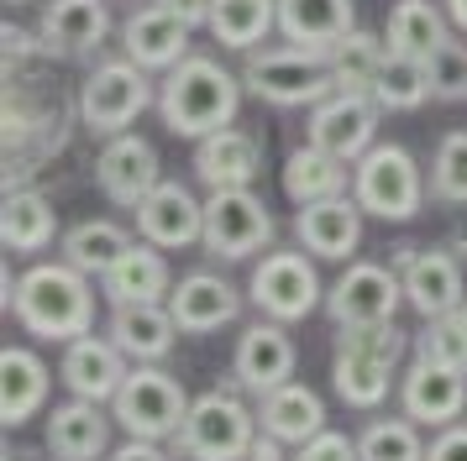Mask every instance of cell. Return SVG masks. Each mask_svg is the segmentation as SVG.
Listing matches in <instances>:
<instances>
[{
  "label": "cell",
  "instance_id": "obj_30",
  "mask_svg": "<svg viewBox=\"0 0 467 461\" xmlns=\"http://www.w3.org/2000/svg\"><path fill=\"white\" fill-rule=\"evenodd\" d=\"M352 189V163L326 152V147L305 142L284 158V194L295 205H316V200H331V194H347Z\"/></svg>",
  "mask_w": 467,
  "mask_h": 461
},
{
  "label": "cell",
  "instance_id": "obj_48",
  "mask_svg": "<svg viewBox=\"0 0 467 461\" xmlns=\"http://www.w3.org/2000/svg\"><path fill=\"white\" fill-rule=\"evenodd\" d=\"M11 5H26V0H11Z\"/></svg>",
  "mask_w": 467,
  "mask_h": 461
},
{
  "label": "cell",
  "instance_id": "obj_10",
  "mask_svg": "<svg viewBox=\"0 0 467 461\" xmlns=\"http://www.w3.org/2000/svg\"><path fill=\"white\" fill-rule=\"evenodd\" d=\"M404 299V272L389 262H347L337 283L326 289V304L320 310L331 314V325L347 331V325H389L394 314H400Z\"/></svg>",
  "mask_w": 467,
  "mask_h": 461
},
{
  "label": "cell",
  "instance_id": "obj_25",
  "mask_svg": "<svg viewBox=\"0 0 467 461\" xmlns=\"http://www.w3.org/2000/svg\"><path fill=\"white\" fill-rule=\"evenodd\" d=\"M100 293L110 304H152V299H169L173 293V272L163 247L152 241H131L100 278Z\"/></svg>",
  "mask_w": 467,
  "mask_h": 461
},
{
  "label": "cell",
  "instance_id": "obj_4",
  "mask_svg": "<svg viewBox=\"0 0 467 461\" xmlns=\"http://www.w3.org/2000/svg\"><path fill=\"white\" fill-rule=\"evenodd\" d=\"M242 383H226V388H211L190 404V415L179 425V435L169 440L179 461H247L257 440V409L242 404Z\"/></svg>",
  "mask_w": 467,
  "mask_h": 461
},
{
  "label": "cell",
  "instance_id": "obj_6",
  "mask_svg": "<svg viewBox=\"0 0 467 461\" xmlns=\"http://www.w3.org/2000/svg\"><path fill=\"white\" fill-rule=\"evenodd\" d=\"M148 105H158L152 74L142 63H131L127 53L95 63L79 79V89H74V116H79V126L89 137H121V131H131V121Z\"/></svg>",
  "mask_w": 467,
  "mask_h": 461
},
{
  "label": "cell",
  "instance_id": "obj_18",
  "mask_svg": "<svg viewBox=\"0 0 467 461\" xmlns=\"http://www.w3.org/2000/svg\"><path fill=\"white\" fill-rule=\"evenodd\" d=\"M190 32H194L190 21H179L169 5L148 0L121 21V53L131 63H142L148 74H169L173 63L190 58Z\"/></svg>",
  "mask_w": 467,
  "mask_h": 461
},
{
  "label": "cell",
  "instance_id": "obj_2",
  "mask_svg": "<svg viewBox=\"0 0 467 461\" xmlns=\"http://www.w3.org/2000/svg\"><path fill=\"white\" fill-rule=\"evenodd\" d=\"M242 74L221 68V58H205V53H190L184 63H173L163 84H158V116L173 137H211L221 126L236 121L242 110Z\"/></svg>",
  "mask_w": 467,
  "mask_h": 461
},
{
  "label": "cell",
  "instance_id": "obj_1",
  "mask_svg": "<svg viewBox=\"0 0 467 461\" xmlns=\"http://www.w3.org/2000/svg\"><path fill=\"white\" fill-rule=\"evenodd\" d=\"M16 325L37 341H74V335L95 331V283L85 268H74L68 257L58 262H37L16 278L11 304Z\"/></svg>",
  "mask_w": 467,
  "mask_h": 461
},
{
  "label": "cell",
  "instance_id": "obj_37",
  "mask_svg": "<svg viewBox=\"0 0 467 461\" xmlns=\"http://www.w3.org/2000/svg\"><path fill=\"white\" fill-rule=\"evenodd\" d=\"M383 110H415V105L431 100V79H425V58H410V53H394L389 47V58H383L379 79L368 89Z\"/></svg>",
  "mask_w": 467,
  "mask_h": 461
},
{
  "label": "cell",
  "instance_id": "obj_33",
  "mask_svg": "<svg viewBox=\"0 0 467 461\" xmlns=\"http://www.w3.org/2000/svg\"><path fill=\"white\" fill-rule=\"evenodd\" d=\"M451 16H441L431 0H400L394 11H389V47L394 53H410V58H431L446 37H451Z\"/></svg>",
  "mask_w": 467,
  "mask_h": 461
},
{
  "label": "cell",
  "instance_id": "obj_23",
  "mask_svg": "<svg viewBox=\"0 0 467 461\" xmlns=\"http://www.w3.org/2000/svg\"><path fill=\"white\" fill-rule=\"evenodd\" d=\"M263 173V142L242 126H221L194 142V179L205 189H253Z\"/></svg>",
  "mask_w": 467,
  "mask_h": 461
},
{
  "label": "cell",
  "instance_id": "obj_27",
  "mask_svg": "<svg viewBox=\"0 0 467 461\" xmlns=\"http://www.w3.org/2000/svg\"><path fill=\"white\" fill-rule=\"evenodd\" d=\"M257 425L278 435L284 446H305V440H316L326 430V404H320L316 388H305V383H278L268 394H257Z\"/></svg>",
  "mask_w": 467,
  "mask_h": 461
},
{
  "label": "cell",
  "instance_id": "obj_32",
  "mask_svg": "<svg viewBox=\"0 0 467 461\" xmlns=\"http://www.w3.org/2000/svg\"><path fill=\"white\" fill-rule=\"evenodd\" d=\"M278 32V0H215L211 11V37L232 53H253L257 42Z\"/></svg>",
  "mask_w": 467,
  "mask_h": 461
},
{
  "label": "cell",
  "instance_id": "obj_7",
  "mask_svg": "<svg viewBox=\"0 0 467 461\" xmlns=\"http://www.w3.org/2000/svg\"><path fill=\"white\" fill-rule=\"evenodd\" d=\"M352 194H358V205L368 215H379V220H415L425 205V173L415 163V152L400 142H373L362 152L358 163H352Z\"/></svg>",
  "mask_w": 467,
  "mask_h": 461
},
{
  "label": "cell",
  "instance_id": "obj_40",
  "mask_svg": "<svg viewBox=\"0 0 467 461\" xmlns=\"http://www.w3.org/2000/svg\"><path fill=\"white\" fill-rule=\"evenodd\" d=\"M425 79H431V100H467V42L446 37L425 58Z\"/></svg>",
  "mask_w": 467,
  "mask_h": 461
},
{
  "label": "cell",
  "instance_id": "obj_3",
  "mask_svg": "<svg viewBox=\"0 0 467 461\" xmlns=\"http://www.w3.org/2000/svg\"><path fill=\"white\" fill-rule=\"evenodd\" d=\"M415 352V335L389 325H347L337 331L331 346V388L347 409H379L394 377H400V356Z\"/></svg>",
  "mask_w": 467,
  "mask_h": 461
},
{
  "label": "cell",
  "instance_id": "obj_29",
  "mask_svg": "<svg viewBox=\"0 0 467 461\" xmlns=\"http://www.w3.org/2000/svg\"><path fill=\"white\" fill-rule=\"evenodd\" d=\"M53 236H58V210L47 194H37L32 184L22 189H5V210H0V241L5 251H47L53 247Z\"/></svg>",
  "mask_w": 467,
  "mask_h": 461
},
{
  "label": "cell",
  "instance_id": "obj_38",
  "mask_svg": "<svg viewBox=\"0 0 467 461\" xmlns=\"http://www.w3.org/2000/svg\"><path fill=\"white\" fill-rule=\"evenodd\" d=\"M431 194L441 205H467V131H446L431 158Z\"/></svg>",
  "mask_w": 467,
  "mask_h": 461
},
{
  "label": "cell",
  "instance_id": "obj_21",
  "mask_svg": "<svg viewBox=\"0 0 467 461\" xmlns=\"http://www.w3.org/2000/svg\"><path fill=\"white\" fill-rule=\"evenodd\" d=\"M37 32L53 58H95L110 37V5L106 0H47Z\"/></svg>",
  "mask_w": 467,
  "mask_h": 461
},
{
  "label": "cell",
  "instance_id": "obj_31",
  "mask_svg": "<svg viewBox=\"0 0 467 461\" xmlns=\"http://www.w3.org/2000/svg\"><path fill=\"white\" fill-rule=\"evenodd\" d=\"M358 26L352 0H278V32L299 47H331Z\"/></svg>",
  "mask_w": 467,
  "mask_h": 461
},
{
  "label": "cell",
  "instance_id": "obj_36",
  "mask_svg": "<svg viewBox=\"0 0 467 461\" xmlns=\"http://www.w3.org/2000/svg\"><path fill=\"white\" fill-rule=\"evenodd\" d=\"M425 425L420 419H368L358 430V451L362 461H425Z\"/></svg>",
  "mask_w": 467,
  "mask_h": 461
},
{
  "label": "cell",
  "instance_id": "obj_41",
  "mask_svg": "<svg viewBox=\"0 0 467 461\" xmlns=\"http://www.w3.org/2000/svg\"><path fill=\"white\" fill-rule=\"evenodd\" d=\"M289 461H362V451H358V440L337 435V430H320L316 440L295 446V456Z\"/></svg>",
  "mask_w": 467,
  "mask_h": 461
},
{
  "label": "cell",
  "instance_id": "obj_35",
  "mask_svg": "<svg viewBox=\"0 0 467 461\" xmlns=\"http://www.w3.org/2000/svg\"><path fill=\"white\" fill-rule=\"evenodd\" d=\"M131 247V236L116 220H79V226L64 230V257L74 262V268H85L89 278H106V268L121 257V251Z\"/></svg>",
  "mask_w": 467,
  "mask_h": 461
},
{
  "label": "cell",
  "instance_id": "obj_8",
  "mask_svg": "<svg viewBox=\"0 0 467 461\" xmlns=\"http://www.w3.org/2000/svg\"><path fill=\"white\" fill-rule=\"evenodd\" d=\"M194 398L184 394V383L173 373H163L158 362H131L127 383L116 388L110 398V415L127 435H142V440H173L179 425L190 415Z\"/></svg>",
  "mask_w": 467,
  "mask_h": 461
},
{
  "label": "cell",
  "instance_id": "obj_20",
  "mask_svg": "<svg viewBox=\"0 0 467 461\" xmlns=\"http://www.w3.org/2000/svg\"><path fill=\"white\" fill-rule=\"evenodd\" d=\"M295 362H299V352H295V341H289V331L263 314V320H253L247 331L236 335L232 377L247 394H268V388L295 377Z\"/></svg>",
  "mask_w": 467,
  "mask_h": 461
},
{
  "label": "cell",
  "instance_id": "obj_12",
  "mask_svg": "<svg viewBox=\"0 0 467 461\" xmlns=\"http://www.w3.org/2000/svg\"><path fill=\"white\" fill-rule=\"evenodd\" d=\"M394 268L404 272V299L420 320L436 314H457L467 304V283H462V262L451 247H400Z\"/></svg>",
  "mask_w": 467,
  "mask_h": 461
},
{
  "label": "cell",
  "instance_id": "obj_46",
  "mask_svg": "<svg viewBox=\"0 0 467 461\" xmlns=\"http://www.w3.org/2000/svg\"><path fill=\"white\" fill-rule=\"evenodd\" d=\"M446 16H451L457 32H467V0H446Z\"/></svg>",
  "mask_w": 467,
  "mask_h": 461
},
{
  "label": "cell",
  "instance_id": "obj_17",
  "mask_svg": "<svg viewBox=\"0 0 467 461\" xmlns=\"http://www.w3.org/2000/svg\"><path fill=\"white\" fill-rule=\"evenodd\" d=\"M131 356L110 341V335H74L64 341V356H58V377L74 398H95V404H110L116 388L127 383Z\"/></svg>",
  "mask_w": 467,
  "mask_h": 461
},
{
  "label": "cell",
  "instance_id": "obj_47",
  "mask_svg": "<svg viewBox=\"0 0 467 461\" xmlns=\"http://www.w3.org/2000/svg\"><path fill=\"white\" fill-rule=\"evenodd\" d=\"M462 325H467V304H462Z\"/></svg>",
  "mask_w": 467,
  "mask_h": 461
},
{
  "label": "cell",
  "instance_id": "obj_34",
  "mask_svg": "<svg viewBox=\"0 0 467 461\" xmlns=\"http://www.w3.org/2000/svg\"><path fill=\"white\" fill-rule=\"evenodd\" d=\"M331 53V74H337V89H373V79H379L383 58H389V37H379V32H368V26H352L341 42H331L326 47Z\"/></svg>",
  "mask_w": 467,
  "mask_h": 461
},
{
  "label": "cell",
  "instance_id": "obj_11",
  "mask_svg": "<svg viewBox=\"0 0 467 461\" xmlns=\"http://www.w3.org/2000/svg\"><path fill=\"white\" fill-rule=\"evenodd\" d=\"M274 210L253 189H211L205 200V251L221 262H242L274 247Z\"/></svg>",
  "mask_w": 467,
  "mask_h": 461
},
{
  "label": "cell",
  "instance_id": "obj_39",
  "mask_svg": "<svg viewBox=\"0 0 467 461\" xmlns=\"http://www.w3.org/2000/svg\"><path fill=\"white\" fill-rule=\"evenodd\" d=\"M415 356L441 362V367H462V373H467V325H462V310L425 320L420 331H415Z\"/></svg>",
  "mask_w": 467,
  "mask_h": 461
},
{
  "label": "cell",
  "instance_id": "obj_43",
  "mask_svg": "<svg viewBox=\"0 0 467 461\" xmlns=\"http://www.w3.org/2000/svg\"><path fill=\"white\" fill-rule=\"evenodd\" d=\"M106 461H179L173 456V446H163V440H142V435H131L127 446H116Z\"/></svg>",
  "mask_w": 467,
  "mask_h": 461
},
{
  "label": "cell",
  "instance_id": "obj_42",
  "mask_svg": "<svg viewBox=\"0 0 467 461\" xmlns=\"http://www.w3.org/2000/svg\"><path fill=\"white\" fill-rule=\"evenodd\" d=\"M425 461H467V419H457V425L436 430V435H431V446H425Z\"/></svg>",
  "mask_w": 467,
  "mask_h": 461
},
{
  "label": "cell",
  "instance_id": "obj_16",
  "mask_svg": "<svg viewBox=\"0 0 467 461\" xmlns=\"http://www.w3.org/2000/svg\"><path fill=\"white\" fill-rule=\"evenodd\" d=\"M137 236L163 251L205 247V200H194L179 179H163L148 200L137 205Z\"/></svg>",
  "mask_w": 467,
  "mask_h": 461
},
{
  "label": "cell",
  "instance_id": "obj_24",
  "mask_svg": "<svg viewBox=\"0 0 467 461\" xmlns=\"http://www.w3.org/2000/svg\"><path fill=\"white\" fill-rule=\"evenodd\" d=\"M169 310L184 335H211L242 314V293L221 272H184L169 293Z\"/></svg>",
  "mask_w": 467,
  "mask_h": 461
},
{
  "label": "cell",
  "instance_id": "obj_26",
  "mask_svg": "<svg viewBox=\"0 0 467 461\" xmlns=\"http://www.w3.org/2000/svg\"><path fill=\"white\" fill-rule=\"evenodd\" d=\"M106 335L131 356V362H163V356L173 352L179 320H173L169 299H152V304H110Z\"/></svg>",
  "mask_w": 467,
  "mask_h": 461
},
{
  "label": "cell",
  "instance_id": "obj_15",
  "mask_svg": "<svg viewBox=\"0 0 467 461\" xmlns=\"http://www.w3.org/2000/svg\"><path fill=\"white\" fill-rule=\"evenodd\" d=\"M400 409L410 419H420L425 430H446L467 415V373L462 367H441L415 356L400 373Z\"/></svg>",
  "mask_w": 467,
  "mask_h": 461
},
{
  "label": "cell",
  "instance_id": "obj_22",
  "mask_svg": "<svg viewBox=\"0 0 467 461\" xmlns=\"http://www.w3.org/2000/svg\"><path fill=\"white\" fill-rule=\"evenodd\" d=\"M110 425L116 415H106L95 398H68L43 419V440L53 461H100L110 456Z\"/></svg>",
  "mask_w": 467,
  "mask_h": 461
},
{
  "label": "cell",
  "instance_id": "obj_28",
  "mask_svg": "<svg viewBox=\"0 0 467 461\" xmlns=\"http://www.w3.org/2000/svg\"><path fill=\"white\" fill-rule=\"evenodd\" d=\"M47 383H53L47 362L32 346H5L0 352V419H5V430H16V425L43 415Z\"/></svg>",
  "mask_w": 467,
  "mask_h": 461
},
{
  "label": "cell",
  "instance_id": "obj_44",
  "mask_svg": "<svg viewBox=\"0 0 467 461\" xmlns=\"http://www.w3.org/2000/svg\"><path fill=\"white\" fill-rule=\"evenodd\" d=\"M158 5H169L179 21H190V26H211V11L215 0H158Z\"/></svg>",
  "mask_w": 467,
  "mask_h": 461
},
{
  "label": "cell",
  "instance_id": "obj_9",
  "mask_svg": "<svg viewBox=\"0 0 467 461\" xmlns=\"http://www.w3.org/2000/svg\"><path fill=\"white\" fill-rule=\"evenodd\" d=\"M247 299L257 304V314H268L278 325H295L326 304V289H320V272L305 257V247H268L247 278Z\"/></svg>",
  "mask_w": 467,
  "mask_h": 461
},
{
  "label": "cell",
  "instance_id": "obj_5",
  "mask_svg": "<svg viewBox=\"0 0 467 461\" xmlns=\"http://www.w3.org/2000/svg\"><path fill=\"white\" fill-rule=\"evenodd\" d=\"M242 84L268 105H320L337 95V74H331V53L326 47H299V42H278V47H253L242 63Z\"/></svg>",
  "mask_w": 467,
  "mask_h": 461
},
{
  "label": "cell",
  "instance_id": "obj_14",
  "mask_svg": "<svg viewBox=\"0 0 467 461\" xmlns=\"http://www.w3.org/2000/svg\"><path fill=\"white\" fill-rule=\"evenodd\" d=\"M95 184L110 205L137 210L152 189L163 184V163H158V147L137 131H121V137H106V147L95 152Z\"/></svg>",
  "mask_w": 467,
  "mask_h": 461
},
{
  "label": "cell",
  "instance_id": "obj_45",
  "mask_svg": "<svg viewBox=\"0 0 467 461\" xmlns=\"http://www.w3.org/2000/svg\"><path fill=\"white\" fill-rule=\"evenodd\" d=\"M247 461H289V456H284V440L268 435V430L257 425V440H253V451H247Z\"/></svg>",
  "mask_w": 467,
  "mask_h": 461
},
{
  "label": "cell",
  "instance_id": "obj_19",
  "mask_svg": "<svg viewBox=\"0 0 467 461\" xmlns=\"http://www.w3.org/2000/svg\"><path fill=\"white\" fill-rule=\"evenodd\" d=\"M362 215L358 194H331V200H316V205H299L295 215V236L310 257H326V262H352V251L362 247Z\"/></svg>",
  "mask_w": 467,
  "mask_h": 461
},
{
  "label": "cell",
  "instance_id": "obj_13",
  "mask_svg": "<svg viewBox=\"0 0 467 461\" xmlns=\"http://www.w3.org/2000/svg\"><path fill=\"white\" fill-rule=\"evenodd\" d=\"M379 116L383 105L373 95H362V89H337V95H326L320 105H310V121H305V142L326 147V152H337L347 163H358L368 147L379 142Z\"/></svg>",
  "mask_w": 467,
  "mask_h": 461
}]
</instances>
